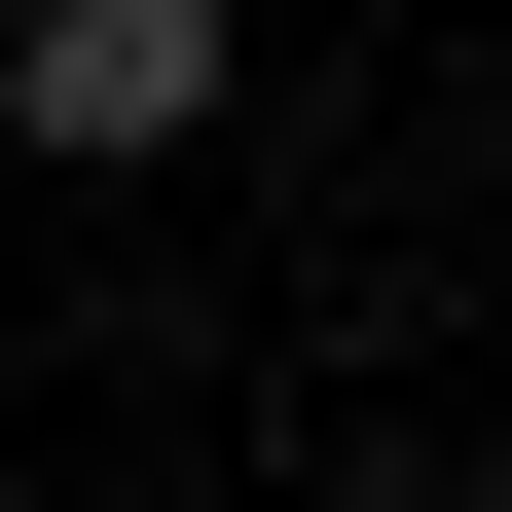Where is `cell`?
Masks as SVG:
<instances>
[{
  "mask_svg": "<svg viewBox=\"0 0 512 512\" xmlns=\"http://www.w3.org/2000/svg\"><path fill=\"white\" fill-rule=\"evenodd\" d=\"M0 110L37 147H183L220 110V0H0Z\"/></svg>",
  "mask_w": 512,
  "mask_h": 512,
  "instance_id": "6da1fadb",
  "label": "cell"
}]
</instances>
